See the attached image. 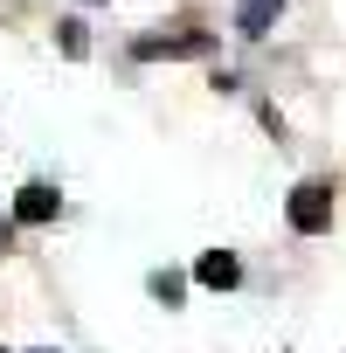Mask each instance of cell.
I'll return each instance as SVG.
<instances>
[{
  "label": "cell",
  "mask_w": 346,
  "mask_h": 353,
  "mask_svg": "<svg viewBox=\"0 0 346 353\" xmlns=\"http://www.w3.org/2000/svg\"><path fill=\"white\" fill-rule=\"evenodd\" d=\"M291 229H298V236L332 229V188H325V181H305V188L291 194Z\"/></svg>",
  "instance_id": "6da1fadb"
},
{
  "label": "cell",
  "mask_w": 346,
  "mask_h": 353,
  "mask_svg": "<svg viewBox=\"0 0 346 353\" xmlns=\"http://www.w3.org/2000/svg\"><path fill=\"white\" fill-rule=\"evenodd\" d=\"M56 208H63V194H56L49 181H28V188L14 194V222H28V229H42V222H56Z\"/></svg>",
  "instance_id": "7a4b0ae2"
},
{
  "label": "cell",
  "mask_w": 346,
  "mask_h": 353,
  "mask_svg": "<svg viewBox=\"0 0 346 353\" xmlns=\"http://www.w3.org/2000/svg\"><path fill=\"white\" fill-rule=\"evenodd\" d=\"M277 8H284V0H236V28H243L250 42H263V35L277 28Z\"/></svg>",
  "instance_id": "3957f363"
},
{
  "label": "cell",
  "mask_w": 346,
  "mask_h": 353,
  "mask_svg": "<svg viewBox=\"0 0 346 353\" xmlns=\"http://www.w3.org/2000/svg\"><path fill=\"white\" fill-rule=\"evenodd\" d=\"M208 35H145L139 42V63H159V56H201Z\"/></svg>",
  "instance_id": "277c9868"
},
{
  "label": "cell",
  "mask_w": 346,
  "mask_h": 353,
  "mask_svg": "<svg viewBox=\"0 0 346 353\" xmlns=\"http://www.w3.org/2000/svg\"><path fill=\"white\" fill-rule=\"evenodd\" d=\"M194 277H201V284H208V291H229V284H236V277H243V263H236V256H229V250H208V256H201V263H194Z\"/></svg>",
  "instance_id": "5b68a950"
},
{
  "label": "cell",
  "mask_w": 346,
  "mask_h": 353,
  "mask_svg": "<svg viewBox=\"0 0 346 353\" xmlns=\"http://www.w3.org/2000/svg\"><path fill=\"white\" fill-rule=\"evenodd\" d=\"M152 298H166V305H181V277H173V270H159V277H152Z\"/></svg>",
  "instance_id": "8992f818"
},
{
  "label": "cell",
  "mask_w": 346,
  "mask_h": 353,
  "mask_svg": "<svg viewBox=\"0 0 346 353\" xmlns=\"http://www.w3.org/2000/svg\"><path fill=\"white\" fill-rule=\"evenodd\" d=\"M8 243H14V222H8V215H0V250H8Z\"/></svg>",
  "instance_id": "52a82bcc"
},
{
  "label": "cell",
  "mask_w": 346,
  "mask_h": 353,
  "mask_svg": "<svg viewBox=\"0 0 346 353\" xmlns=\"http://www.w3.org/2000/svg\"><path fill=\"white\" fill-rule=\"evenodd\" d=\"M42 353H56V346H42Z\"/></svg>",
  "instance_id": "ba28073f"
}]
</instances>
